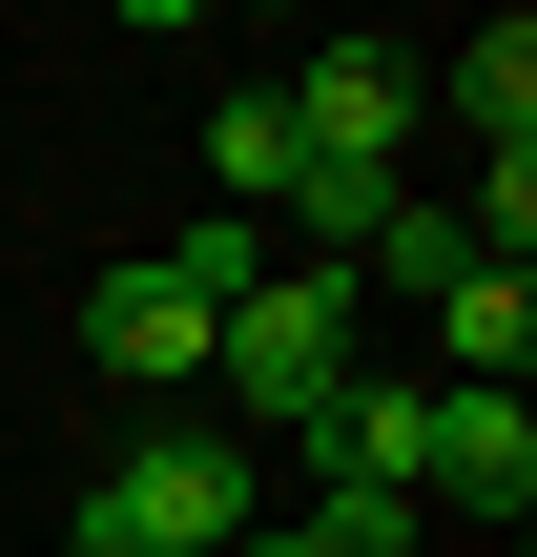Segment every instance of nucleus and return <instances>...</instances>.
Listing matches in <instances>:
<instances>
[{
    "mask_svg": "<svg viewBox=\"0 0 537 557\" xmlns=\"http://www.w3.org/2000/svg\"><path fill=\"white\" fill-rule=\"evenodd\" d=\"M207 331H228V310L166 289V269H103V289H83V351H103L124 393H207Z\"/></svg>",
    "mask_w": 537,
    "mask_h": 557,
    "instance_id": "4",
    "label": "nucleus"
},
{
    "mask_svg": "<svg viewBox=\"0 0 537 557\" xmlns=\"http://www.w3.org/2000/svg\"><path fill=\"white\" fill-rule=\"evenodd\" d=\"M414 83L476 124V165H517V124H537V21H476V41H455V62H414Z\"/></svg>",
    "mask_w": 537,
    "mask_h": 557,
    "instance_id": "7",
    "label": "nucleus"
},
{
    "mask_svg": "<svg viewBox=\"0 0 537 557\" xmlns=\"http://www.w3.org/2000/svg\"><path fill=\"white\" fill-rule=\"evenodd\" d=\"M103 517H124L145 557H228L248 537V434H145V455L103 475Z\"/></svg>",
    "mask_w": 537,
    "mask_h": 557,
    "instance_id": "3",
    "label": "nucleus"
},
{
    "mask_svg": "<svg viewBox=\"0 0 537 557\" xmlns=\"http://www.w3.org/2000/svg\"><path fill=\"white\" fill-rule=\"evenodd\" d=\"M269 269H290V248H269L248 207H207V227H166V289H207V310H248Z\"/></svg>",
    "mask_w": 537,
    "mask_h": 557,
    "instance_id": "11",
    "label": "nucleus"
},
{
    "mask_svg": "<svg viewBox=\"0 0 537 557\" xmlns=\"http://www.w3.org/2000/svg\"><path fill=\"white\" fill-rule=\"evenodd\" d=\"M310 537L331 557H414V496H331V475H310Z\"/></svg>",
    "mask_w": 537,
    "mask_h": 557,
    "instance_id": "12",
    "label": "nucleus"
},
{
    "mask_svg": "<svg viewBox=\"0 0 537 557\" xmlns=\"http://www.w3.org/2000/svg\"><path fill=\"white\" fill-rule=\"evenodd\" d=\"M290 165H310V145H290V83H248V103L207 124V186H228V207L269 227V207H290Z\"/></svg>",
    "mask_w": 537,
    "mask_h": 557,
    "instance_id": "9",
    "label": "nucleus"
},
{
    "mask_svg": "<svg viewBox=\"0 0 537 557\" xmlns=\"http://www.w3.org/2000/svg\"><path fill=\"white\" fill-rule=\"evenodd\" d=\"M455 269H476V227H455V207H414V186H393V227L352 248V289H455Z\"/></svg>",
    "mask_w": 537,
    "mask_h": 557,
    "instance_id": "10",
    "label": "nucleus"
},
{
    "mask_svg": "<svg viewBox=\"0 0 537 557\" xmlns=\"http://www.w3.org/2000/svg\"><path fill=\"white\" fill-rule=\"evenodd\" d=\"M310 475H331V496H435V393H373V372H352V393L310 413Z\"/></svg>",
    "mask_w": 537,
    "mask_h": 557,
    "instance_id": "5",
    "label": "nucleus"
},
{
    "mask_svg": "<svg viewBox=\"0 0 537 557\" xmlns=\"http://www.w3.org/2000/svg\"><path fill=\"white\" fill-rule=\"evenodd\" d=\"M435 331H455V393H517V372H537V289H517V269H455Z\"/></svg>",
    "mask_w": 537,
    "mask_h": 557,
    "instance_id": "8",
    "label": "nucleus"
},
{
    "mask_svg": "<svg viewBox=\"0 0 537 557\" xmlns=\"http://www.w3.org/2000/svg\"><path fill=\"white\" fill-rule=\"evenodd\" d=\"M228 557H331V537H310V517H248V537H228Z\"/></svg>",
    "mask_w": 537,
    "mask_h": 557,
    "instance_id": "14",
    "label": "nucleus"
},
{
    "mask_svg": "<svg viewBox=\"0 0 537 557\" xmlns=\"http://www.w3.org/2000/svg\"><path fill=\"white\" fill-rule=\"evenodd\" d=\"M62 557H145V537H124V517H103V496H83V517H62Z\"/></svg>",
    "mask_w": 537,
    "mask_h": 557,
    "instance_id": "13",
    "label": "nucleus"
},
{
    "mask_svg": "<svg viewBox=\"0 0 537 557\" xmlns=\"http://www.w3.org/2000/svg\"><path fill=\"white\" fill-rule=\"evenodd\" d=\"M435 496L537 517V413H517V393H435Z\"/></svg>",
    "mask_w": 537,
    "mask_h": 557,
    "instance_id": "6",
    "label": "nucleus"
},
{
    "mask_svg": "<svg viewBox=\"0 0 537 557\" xmlns=\"http://www.w3.org/2000/svg\"><path fill=\"white\" fill-rule=\"evenodd\" d=\"M414 103H435V83H414V41H331V62H290V145H310V165H352V186H393V165H414Z\"/></svg>",
    "mask_w": 537,
    "mask_h": 557,
    "instance_id": "2",
    "label": "nucleus"
},
{
    "mask_svg": "<svg viewBox=\"0 0 537 557\" xmlns=\"http://www.w3.org/2000/svg\"><path fill=\"white\" fill-rule=\"evenodd\" d=\"M207 393L269 413V434H310V413L352 393V269H269V289L207 331Z\"/></svg>",
    "mask_w": 537,
    "mask_h": 557,
    "instance_id": "1",
    "label": "nucleus"
}]
</instances>
